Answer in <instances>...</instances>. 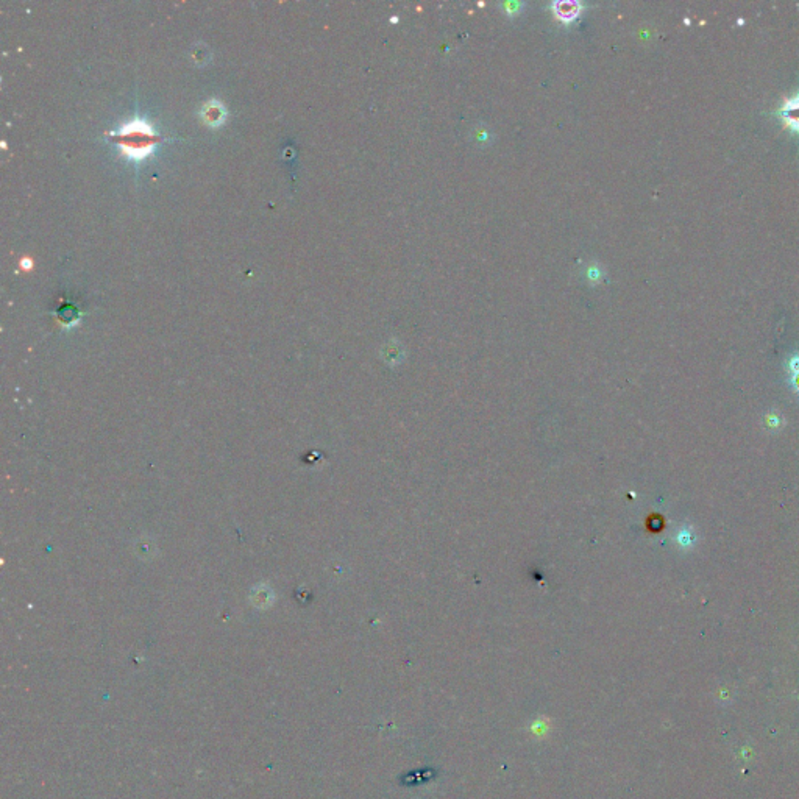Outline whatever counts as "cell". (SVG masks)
<instances>
[{
  "instance_id": "cell-3",
  "label": "cell",
  "mask_w": 799,
  "mask_h": 799,
  "mask_svg": "<svg viewBox=\"0 0 799 799\" xmlns=\"http://www.w3.org/2000/svg\"><path fill=\"white\" fill-rule=\"evenodd\" d=\"M202 116H203V121L206 122V124L211 125V127H217V125H220L223 121H225L227 110L223 108L222 103L212 100V102H208L203 106Z\"/></svg>"
},
{
  "instance_id": "cell-5",
  "label": "cell",
  "mask_w": 799,
  "mask_h": 799,
  "mask_svg": "<svg viewBox=\"0 0 799 799\" xmlns=\"http://www.w3.org/2000/svg\"><path fill=\"white\" fill-rule=\"evenodd\" d=\"M789 372H790V383L793 388L796 389L799 394V355H793L789 361Z\"/></svg>"
},
{
  "instance_id": "cell-4",
  "label": "cell",
  "mask_w": 799,
  "mask_h": 799,
  "mask_svg": "<svg viewBox=\"0 0 799 799\" xmlns=\"http://www.w3.org/2000/svg\"><path fill=\"white\" fill-rule=\"evenodd\" d=\"M578 10H579V5L573 3V2H561V3L556 5L557 14L563 19H573L574 16L578 14Z\"/></svg>"
},
{
  "instance_id": "cell-1",
  "label": "cell",
  "mask_w": 799,
  "mask_h": 799,
  "mask_svg": "<svg viewBox=\"0 0 799 799\" xmlns=\"http://www.w3.org/2000/svg\"><path fill=\"white\" fill-rule=\"evenodd\" d=\"M116 136L119 139L122 150H124L128 158L138 161L149 156L156 142V135L152 125H149L147 122L141 119L128 122V124L121 128V131Z\"/></svg>"
},
{
  "instance_id": "cell-2",
  "label": "cell",
  "mask_w": 799,
  "mask_h": 799,
  "mask_svg": "<svg viewBox=\"0 0 799 799\" xmlns=\"http://www.w3.org/2000/svg\"><path fill=\"white\" fill-rule=\"evenodd\" d=\"M776 116L782 121L787 130L793 135H799V91L784 100L781 108L776 111Z\"/></svg>"
}]
</instances>
